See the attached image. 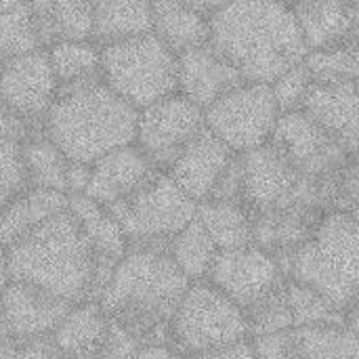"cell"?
I'll return each instance as SVG.
<instances>
[{
	"mask_svg": "<svg viewBox=\"0 0 359 359\" xmlns=\"http://www.w3.org/2000/svg\"><path fill=\"white\" fill-rule=\"evenodd\" d=\"M286 280L278 257L255 244L238 250H221L208 273V282L246 313L276 294Z\"/></svg>",
	"mask_w": 359,
	"mask_h": 359,
	"instance_id": "4fadbf2b",
	"label": "cell"
},
{
	"mask_svg": "<svg viewBox=\"0 0 359 359\" xmlns=\"http://www.w3.org/2000/svg\"><path fill=\"white\" fill-rule=\"evenodd\" d=\"M299 359H359V341L347 326H309L294 330Z\"/></svg>",
	"mask_w": 359,
	"mask_h": 359,
	"instance_id": "f546056e",
	"label": "cell"
},
{
	"mask_svg": "<svg viewBox=\"0 0 359 359\" xmlns=\"http://www.w3.org/2000/svg\"><path fill=\"white\" fill-rule=\"evenodd\" d=\"M151 32H154L151 2H135V0L95 2V34H93L95 44L107 46Z\"/></svg>",
	"mask_w": 359,
	"mask_h": 359,
	"instance_id": "d4e9b609",
	"label": "cell"
},
{
	"mask_svg": "<svg viewBox=\"0 0 359 359\" xmlns=\"http://www.w3.org/2000/svg\"><path fill=\"white\" fill-rule=\"evenodd\" d=\"M196 219L221 250H238L255 244V219L244 204L208 200L198 204Z\"/></svg>",
	"mask_w": 359,
	"mask_h": 359,
	"instance_id": "484cf974",
	"label": "cell"
},
{
	"mask_svg": "<svg viewBox=\"0 0 359 359\" xmlns=\"http://www.w3.org/2000/svg\"><path fill=\"white\" fill-rule=\"evenodd\" d=\"M328 202L330 210H343L355 215L359 210V154L349 156L343 168L330 183Z\"/></svg>",
	"mask_w": 359,
	"mask_h": 359,
	"instance_id": "74e56055",
	"label": "cell"
},
{
	"mask_svg": "<svg viewBox=\"0 0 359 359\" xmlns=\"http://www.w3.org/2000/svg\"><path fill=\"white\" fill-rule=\"evenodd\" d=\"M141 347H143V343L133 332H128L118 322L109 320L107 339H105L97 359H137Z\"/></svg>",
	"mask_w": 359,
	"mask_h": 359,
	"instance_id": "f35d334b",
	"label": "cell"
},
{
	"mask_svg": "<svg viewBox=\"0 0 359 359\" xmlns=\"http://www.w3.org/2000/svg\"><path fill=\"white\" fill-rule=\"evenodd\" d=\"M107 330L109 318L99 301H84L69 309L50 339L69 359H97Z\"/></svg>",
	"mask_w": 359,
	"mask_h": 359,
	"instance_id": "7402d4cb",
	"label": "cell"
},
{
	"mask_svg": "<svg viewBox=\"0 0 359 359\" xmlns=\"http://www.w3.org/2000/svg\"><path fill=\"white\" fill-rule=\"evenodd\" d=\"M156 172L151 160L133 143L105 154L93 164L90 185L84 196L109 208L139 191Z\"/></svg>",
	"mask_w": 359,
	"mask_h": 359,
	"instance_id": "d6986e66",
	"label": "cell"
},
{
	"mask_svg": "<svg viewBox=\"0 0 359 359\" xmlns=\"http://www.w3.org/2000/svg\"><path fill=\"white\" fill-rule=\"evenodd\" d=\"M0 359H17V343L13 341L0 343Z\"/></svg>",
	"mask_w": 359,
	"mask_h": 359,
	"instance_id": "c3c4849f",
	"label": "cell"
},
{
	"mask_svg": "<svg viewBox=\"0 0 359 359\" xmlns=\"http://www.w3.org/2000/svg\"><path fill=\"white\" fill-rule=\"evenodd\" d=\"M257 359H299L294 330L252 339Z\"/></svg>",
	"mask_w": 359,
	"mask_h": 359,
	"instance_id": "ab89813d",
	"label": "cell"
},
{
	"mask_svg": "<svg viewBox=\"0 0 359 359\" xmlns=\"http://www.w3.org/2000/svg\"><path fill=\"white\" fill-rule=\"evenodd\" d=\"M61 86L101 76V46L90 42H57L46 48Z\"/></svg>",
	"mask_w": 359,
	"mask_h": 359,
	"instance_id": "4dcf8cb0",
	"label": "cell"
},
{
	"mask_svg": "<svg viewBox=\"0 0 359 359\" xmlns=\"http://www.w3.org/2000/svg\"><path fill=\"white\" fill-rule=\"evenodd\" d=\"M353 217H355V219H358V221H359V210H358V212H355V215H353Z\"/></svg>",
	"mask_w": 359,
	"mask_h": 359,
	"instance_id": "816d5d0a",
	"label": "cell"
},
{
	"mask_svg": "<svg viewBox=\"0 0 359 359\" xmlns=\"http://www.w3.org/2000/svg\"><path fill=\"white\" fill-rule=\"evenodd\" d=\"M345 326L353 332V337L359 341V307H353L345 316Z\"/></svg>",
	"mask_w": 359,
	"mask_h": 359,
	"instance_id": "7dc6e473",
	"label": "cell"
},
{
	"mask_svg": "<svg viewBox=\"0 0 359 359\" xmlns=\"http://www.w3.org/2000/svg\"><path fill=\"white\" fill-rule=\"evenodd\" d=\"M168 255L189 282H202L208 280L219 248L208 236V231L202 227V223L196 219L170 240Z\"/></svg>",
	"mask_w": 359,
	"mask_h": 359,
	"instance_id": "4316f807",
	"label": "cell"
},
{
	"mask_svg": "<svg viewBox=\"0 0 359 359\" xmlns=\"http://www.w3.org/2000/svg\"><path fill=\"white\" fill-rule=\"evenodd\" d=\"M21 149H23V162H25L29 187L67 196L65 172L69 160L65 158V154L48 137H44V133L25 141Z\"/></svg>",
	"mask_w": 359,
	"mask_h": 359,
	"instance_id": "83f0119b",
	"label": "cell"
},
{
	"mask_svg": "<svg viewBox=\"0 0 359 359\" xmlns=\"http://www.w3.org/2000/svg\"><path fill=\"white\" fill-rule=\"evenodd\" d=\"M278 261L286 278L318 290L347 316L359 299V221L343 210H326L313 233Z\"/></svg>",
	"mask_w": 359,
	"mask_h": 359,
	"instance_id": "5b68a950",
	"label": "cell"
},
{
	"mask_svg": "<svg viewBox=\"0 0 359 359\" xmlns=\"http://www.w3.org/2000/svg\"><path fill=\"white\" fill-rule=\"evenodd\" d=\"M353 307H359V299H358V303H355V305H353ZM353 307H351V309H353Z\"/></svg>",
	"mask_w": 359,
	"mask_h": 359,
	"instance_id": "f5cc1de1",
	"label": "cell"
},
{
	"mask_svg": "<svg viewBox=\"0 0 359 359\" xmlns=\"http://www.w3.org/2000/svg\"><path fill=\"white\" fill-rule=\"evenodd\" d=\"M67 210L78 221L99 265L114 269L130 248V242L116 217L88 196H69Z\"/></svg>",
	"mask_w": 359,
	"mask_h": 359,
	"instance_id": "44dd1931",
	"label": "cell"
},
{
	"mask_svg": "<svg viewBox=\"0 0 359 359\" xmlns=\"http://www.w3.org/2000/svg\"><path fill=\"white\" fill-rule=\"evenodd\" d=\"M189 284L168 246L139 244L116 265L99 305L143 345H170V324Z\"/></svg>",
	"mask_w": 359,
	"mask_h": 359,
	"instance_id": "7a4b0ae2",
	"label": "cell"
},
{
	"mask_svg": "<svg viewBox=\"0 0 359 359\" xmlns=\"http://www.w3.org/2000/svg\"><path fill=\"white\" fill-rule=\"evenodd\" d=\"M48 19L57 42H90L95 34V2H48Z\"/></svg>",
	"mask_w": 359,
	"mask_h": 359,
	"instance_id": "d6a6232c",
	"label": "cell"
},
{
	"mask_svg": "<svg viewBox=\"0 0 359 359\" xmlns=\"http://www.w3.org/2000/svg\"><path fill=\"white\" fill-rule=\"evenodd\" d=\"M303 111L316 120L347 156L359 154V82H313Z\"/></svg>",
	"mask_w": 359,
	"mask_h": 359,
	"instance_id": "ac0fdd59",
	"label": "cell"
},
{
	"mask_svg": "<svg viewBox=\"0 0 359 359\" xmlns=\"http://www.w3.org/2000/svg\"><path fill=\"white\" fill-rule=\"evenodd\" d=\"M269 145L303 177L324 187L347 162L345 149L303 109L282 114Z\"/></svg>",
	"mask_w": 359,
	"mask_h": 359,
	"instance_id": "7c38bea8",
	"label": "cell"
},
{
	"mask_svg": "<svg viewBox=\"0 0 359 359\" xmlns=\"http://www.w3.org/2000/svg\"><path fill=\"white\" fill-rule=\"evenodd\" d=\"M107 210L124 229L130 246H168L177 233L196 221L198 204L170 179L168 172L158 170L139 191Z\"/></svg>",
	"mask_w": 359,
	"mask_h": 359,
	"instance_id": "ba28073f",
	"label": "cell"
},
{
	"mask_svg": "<svg viewBox=\"0 0 359 359\" xmlns=\"http://www.w3.org/2000/svg\"><path fill=\"white\" fill-rule=\"evenodd\" d=\"M280 116L271 84L263 82H242L204 109L206 128L238 156L269 145Z\"/></svg>",
	"mask_w": 359,
	"mask_h": 359,
	"instance_id": "30bf717a",
	"label": "cell"
},
{
	"mask_svg": "<svg viewBox=\"0 0 359 359\" xmlns=\"http://www.w3.org/2000/svg\"><path fill=\"white\" fill-rule=\"evenodd\" d=\"M179 57L154 32L101 46V80L135 109L175 93Z\"/></svg>",
	"mask_w": 359,
	"mask_h": 359,
	"instance_id": "8992f818",
	"label": "cell"
},
{
	"mask_svg": "<svg viewBox=\"0 0 359 359\" xmlns=\"http://www.w3.org/2000/svg\"><path fill=\"white\" fill-rule=\"evenodd\" d=\"M210 46L246 82L263 84L305 63L309 55L292 4L276 0L221 2L210 17Z\"/></svg>",
	"mask_w": 359,
	"mask_h": 359,
	"instance_id": "6da1fadb",
	"label": "cell"
},
{
	"mask_svg": "<svg viewBox=\"0 0 359 359\" xmlns=\"http://www.w3.org/2000/svg\"><path fill=\"white\" fill-rule=\"evenodd\" d=\"M246 316H248L252 339L294 330V320H292V311H290L286 294H284V286L276 294H271L269 299L259 303L255 309H250Z\"/></svg>",
	"mask_w": 359,
	"mask_h": 359,
	"instance_id": "e575fe53",
	"label": "cell"
},
{
	"mask_svg": "<svg viewBox=\"0 0 359 359\" xmlns=\"http://www.w3.org/2000/svg\"><path fill=\"white\" fill-rule=\"evenodd\" d=\"M139 109L118 97L101 76L61 86L42 133L69 162L95 164L137 141Z\"/></svg>",
	"mask_w": 359,
	"mask_h": 359,
	"instance_id": "277c9868",
	"label": "cell"
},
{
	"mask_svg": "<svg viewBox=\"0 0 359 359\" xmlns=\"http://www.w3.org/2000/svg\"><path fill=\"white\" fill-rule=\"evenodd\" d=\"M349 42H353L355 46H359V23H358V27H355V32H353V36H351V40Z\"/></svg>",
	"mask_w": 359,
	"mask_h": 359,
	"instance_id": "f907efd6",
	"label": "cell"
},
{
	"mask_svg": "<svg viewBox=\"0 0 359 359\" xmlns=\"http://www.w3.org/2000/svg\"><path fill=\"white\" fill-rule=\"evenodd\" d=\"M313 82H316V78L305 63H299V65L290 67L288 72H284L280 78H276L271 82V90H273L280 111L282 114L301 111Z\"/></svg>",
	"mask_w": 359,
	"mask_h": 359,
	"instance_id": "8d00e7d4",
	"label": "cell"
},
{
	"mask_svg": "<svg viewBox=\"0 0 359 359\" xmlns=\"http://www.w3.org/2000/svg\"><path fill=\"white\" fill-rule=\"evenodd\" d=\"M11 284V271H8V255L6 248L0 246V294L4 292V288Z\"/></svg>",
	"mask_w": 359,
	"mask_h": 359,
	"instance_id": "bcb514c9",
	"label": "cell"
},
{
	"mask_svg": "<svg viewBox=\"0 0 359 359\" xmlns=\"http://www.w3.org/2000/svg\"><path fill=\"white\" fill-rule=\"evenodd\" d=\"M4 341H11V339H8V330H6L4 316H2V309H0V343H4Z\"/></svg>",
	"mask_w": 359,
	"mask_h": 359,
	"instance_id": "681fc988",
	"label": "cell"
},
{
	"mask_svg": "<svg viewBox=\"0 0 359 359\" xmlns=\"http://www.w3.org/2000/svg\"><path fill=\"white\" fill-rule=\"evenodd\" d=\"M29 189L21 143L0 137V210Z\"/></svg>",
	"mask_w": 359,
	"mask_h": 359,
	"instance_id": "d590c367",
	"label": "cell"
},
{
	"mask_svg": "<svg viewBox=\"0 0 359 359\" xmlns=\"http://www.w3.org/2000/svg\"><path fill=\"white\" fill-rule=\"evenodd\" d=\"M305 65L318 82H359V46L345 42L313 50L307 55Z\"/></svg>",
	"mask_w": 359,
	"mask_h": 359,
	"instance_id": "836d02e7",
	"label": "cell"
},
{
	"mask_svg": "<svg viewBox=\"0 0 359 359\" xmlns=\"http://www.w3.org/2000/svg\"><path fill=\"white\" fill-rule=\"evenodd\" d=\"M236 156L238 154H233L219 137L204 128L181 151L168 168V175L196 204H202L212 198Z\"/></svg>",
	"mask_w": 359,
	"mask_h": 359,
	"instance_id": "2e32d148",
	"label": "cell"
},
{
	"mask_svg": "<svg viewBox=\"0 0 359 359\" xmlns=\"http://www.w3.org/2000/svg\"><path fill=\"white\" fill-rule=\"evenodd\" d=\"M11 282L36 286L72 305L99 301V261L69 210L6 248Z\"/></svg>",
	"mask_w": 359,
	"mask_h": 359,
	"instance_id": "3957f363",
	"label": "cell"
},
{
	"mask_svg": "<svg viewBox=\"0 0 359 359\" xmlns=\"http://www.w3.org/2000/svg\"><path fill=\"white\" fill-rule=\"evenodd\" d=\"M67 202L65 194L29 187L0 210V246L11 248L48 219L65 212Z\"/></svg>",
	"mask_w": 359,
	"mask_h": 359,
	"instance_id": "603a6c76",
	"label": "cell"
},
{
	"mask_svg": "<svg viewBox=\"0 0 359 359\" xmlns=\"http://www.w3.org/2000/svg\"><path fill=\"white\" fill-rule=\"evenodd\" d=\"M44 50L32 6L25 2H0V63Z\"/></svg>",
	"mask_w": 359,
	"mask_h": 359,
	"instance_id": "f1b7e54d",
	"label": "cell"
},
{
	"mask_svg": "<svg viewBox=\"0 0 359 359\" xmlns=\"http://www.w3.org/2000/svg\"><path fill=\"white\" fill-rule=\"evenodd\" d=\"M284 294L292 311L294 330L309 326H345V313L318 290L288 278L284 284Z\"/></svg>",
	"mask_w": 359,
	"mask_h": 359,
	"instance_id": "1f68e13d",
	"label": "cell"
},
{
	"mask_svg": "<svg viewBox=\"0 0 359 359\" xmlns=\"http://www.w3.org/2000/svg\"><path fill=\"white\" fill-rule=\"evenodd\" d=\"M204 128V109L175 93L139 111L135 145L158 170L168 172L181 151Z\"/></svg>",
	"mask_w": 359,
	"mask_h": 359,
	"instance_id": "8fae6325",
	"label": "cell"
},
{
	"mask_svg": "<svg viewBox=\"0 0 359 359\" xmlns=\"http://www.w3.org/2000/svg\"><path fill=\"white\" fill-rule=\"evenodd\" d=\"M137 359H187L172 345H143Z\"/></svg>",
	"mask_w": 359,
	"mask_h": 359,
	"instance_id": "f6af8a7d",
	"label": "cell"
},
{
	"mask_svg": "<svg viewBox=\"0 0 359 359\" xmlns=\"http://www.w3.org/2000/svg\"><path fill=\"white\" fill-rule=\"evenodd\" d=\"M179 57L177 86L179 95L189 99L200 109H208L229 90L240 86L244 76L210 44L189 48Z\"/></svg>",
	"mask_w": 359,
	"mask_h": 359,
	"instance_id": "e0dca14e",
	"label": "cell"
},
{
	"mask_svg": "<svg viewBox=\"0 0 359 359\" xmlns=\"http://www.w3.org/2000/svg\"><path fill=\"white\" fill-rule=\"evenodd\" d=\"M17 359H69L55 343L53 339H40L32 343L17 345Z\"/></svg>",
	"mask_w": 359,
	"mask_h": 359,
	"instance_id": "b9f144b4",
	"label": "cell"
},
{
	"mask_svg": "<svg viewBox=\"0 0 359 359\" xmlns=\"http://www.w3.org/2000/svg\"><path fill=\"white\" fill-rule=\"evenodd\" d=\"M309 53L332 48L351 40L359 23V4L309 0L292 4Z\"/></svg>",
	"mask_w": 359,
	"mask_h": 359,
	"instance_id": "ffe728a7",
	"label": "cell"
},
{
	"mask_svg": "<svg viewBox=\"0 0 359 359\" xmlns=\"http://www.w3.org/2000/svg\"><path fill=\"white\" fill-rule=\"evenodd\" d=\"M242 204L252 219L259 215L311 208L326 204L324 185L294 170L271 145L242 156Z\"/></svg>",
	"mask_w": 359,
	"mask_h": 359,
	"instance_id": "9c48e42d",
	"label": "cell"
},
{
	"mask_svg": "<svg viewBox=\"0 0 359 359\" xmlns=\"http://www.w3.org/2000/svg\"><path fill=\"white\" fill-rule=\"evenodd\" d=\"M61 84L46 50H34L0 63V103L32 124H44Z\"/></svg>",
	"mask_w": 359,
	"mask_h": 359,
	"instance_id": "5bb4252c",
	"label": "cell"
},
{
	"mask_svg": "<svg viewBox=\"0 0 359 359\" xmlns=\"http://www.w3.org/2000/svg\"><path fill=\"white\" fill-rule=\"evenodd\" d=\"M154 34L177 55L210 44V17L191 2H154Z\"/></svg>",
	"mask_w": 359,
	"mask_h": 359,
	"instance_id": "cb8c5ba5",
	"label": "cell"
},
{
	"mask_svg": "<svg viewBox=\"0 0 359 359\" xmlns=\"http://www.w3.org/2000/svg\"><path fill=\"white\" fill-rule=\"evenodd\" d=\"M187 359H257L255 355V347L252 341L233 345V347H225L219 351H208V353H200V355H191Z\"/></svg>",
	"mask_w": 359,
	"mask_h": 359,
	"instance_id": "ee69618b",
	"label": "cell"
},
{
	"mask_svg": "<svg viewBox=\"0 0 359 359\" xmlns=\"http://www.w3.org/2000/svg\"><path fill=\"white\" fill-rule=\"evenodd\" d=\"M0 137L23 145L25 141L36 137L34 135V124L27 122L25 118H21L19 114H15L4 103H0Z\"/></svg>",
	"mask_w": 359,
	"mask_h": 359,
	"instance_id": "60d3db41",
	"label": "cell"
},
{
	"mask_svg": "<svg viewBox=\"0 0 359 359\" xmlns=\"http://www.w3.org/2000/svg\"><path fill=\"white\" fill-rule=\"evenodd\" d=\"M252 341L248 316L208 280L191 282L170 324V345L200 355Z\"/></svg>",
	"mask_w": 359,
	"mask_h": 359,
	"instance_id": "52a82bcc",
	"label": "cell"
},
{
	"mask_svg": "<svg viewBox=\"0 0 359 359\" xmlns=\"http://www.w3.org/2000/svg\"><path fill=\"white\" fill-rule=\"evenodd\" d=\"M93 177V164L84 162H69L65 172V187L67 196H84Z\"/></svg>",
	"mask_w": 359,
	"mask_h": 359,
	"instance_id": "7bdbcfd3",
	"label": "cell"
},
{
	"mask_svg": "<svg viewBox=\"0 0 359 359\" xmlns=\"http://www.w3.org/2000/svg\"><path fill=\"white\" fill-rule=\"evenodd\" d=\"M72 307V303L23 282H11L0 294L8 339L17 345L50 339Z\"/></svg>",
	"mask_w": 359,
	"mask_h": 359,
	"instance_id": "9a60e30c",
	"label": "cell"
}]
</instances>
